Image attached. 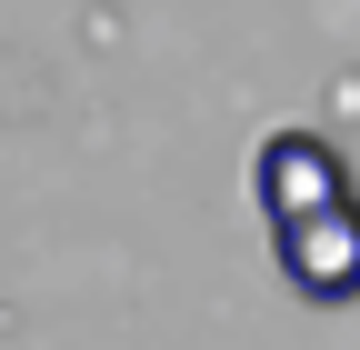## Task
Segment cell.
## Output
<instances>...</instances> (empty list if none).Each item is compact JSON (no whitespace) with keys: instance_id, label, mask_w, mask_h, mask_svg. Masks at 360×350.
Returning a JSON list of instances; mask_svg holds the SVG:
<instances>
[{"instance_id":"6da1fadb","label":"cell","mask_w":360,"mask_h":350,"mask_svg":"<svg viewBox=\"0 0 360 350\" xmlns=\"http://www.w3.org/2000/svg\"><path fill=\"white\" fill-rule=\"evenodd\" d=\"M270 250H281V280L300 300H321V311L360 300V190L300 210V221H270Z\"/></svg>"},{"instance_id":"7a4b0ae2","label":"cell","mask_w":360,"mask_h":350,"mask_svg":"<svg viewBox=\"0 0 360 350\" xmlns=\"http://www.w3.org/2000/svg\"><path fill=\"white\" fill-rule=\"evenodd\" d=\"M350 190V160L321 141L310 120H281V130H260V150H250V200H260V221H300V210H321Z\"/></svg>"}]
</instances>
